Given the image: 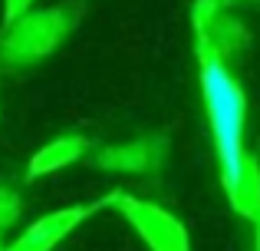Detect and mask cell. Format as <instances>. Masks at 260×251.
Returning <instances> with one entry per match:
<instances>
[{
    "mask_svg": "<svg viewBox=\"0 0 260 251\" xmlns=\"http://www.w3.org/2000/svg\"><path fill=\"white\" fill-rule=\"evenodd\" d=\"M165 135H145V139L106 146L92 155V162L106 172H152L165 162Z\"/></svg>",
    "mask_w": 260,
    "mask_h": 251,
    "instance_id": "5b68a950",
    "label": "cell"
},
{
    "mask_svg": "<svg viewBox=\"0 0 260 251\" xmlns=\"http://www.w3.org/2000/svg\"><path fill=\"white\" fill-rule=\"evenodd\" d=\"M33 7V0H4V23L17 20L20 13H26Z\"/></svg>",
    "mask_w": 260,
    "mask_h": 251,
    "instance_id": "9c48e42d",
    "label": "cell"
},
{
    "mask_svg": "<svg viewBox=\"0 0 260 251\" xmlns=\"http://www.w3.org/2000/svg\"><path fill=\"white\" fill-rule=\"evenodd\" d=\"M112 208L128 221V228L139 235L148 251H191L188 228L168 208L125 192H112Z\"/></svg>",
    "mask_w": 260,
    "mask_h": 251,
    "instance_id": "3957f363",
    "label": "cell"
},
{
    "mask_svg": "<svg viewBox=\"0 0 260 251\" xmlns=\"http://www.w3.org/2000/svg\"><path fill=\"white\" fill-rule=\"evenodd\" d=\"M79 23V7L56 4L43 10H26L17 20L4 23L0 33V70H26L43 63L50 53L66 43Z\"/></svg>",
    "mask_w": 260,
    "mask_h": 251,
    "instance_id": "7a4b0ae2",
    "label": "cell"
},
{
    "mask_svg": "<svg viewBox=\"0 0 260 251\" xmlns=\"http://www.w3.org/2000/svg\"><path fill=\"white\" fill-rule=\"evenodd\" d=\"M102 208H112V195H102L99 202H86V205H70V208L46 212L33 225H26L10 245H4V251H53L56 245H63L83 221H89L95 212H102Z\"/></svg>",
    "mask_w": 260,
    "mask_h": 251,
    "instance_id": "277c9868",
    "label": "cell"
},
{
    "mask_svg": "<svg viewBox=\"0 0 260 251\" xmlns=\"http://www.w3.org/2000/svg\"><path fill=\"white\" fill-rule=\"evenodd\" d=\"M228 202L234 205L237 215H244L247 221H254L260 215V169H257V159L247 155L241 165V175L237 182L228 188Z\"/></svg>",
    "mask_w": 260,
    "mask_h": 251,
    "instance_id": "52a82bcc",
    "label": "cell"
},
{
    "mask_svg": "<svg viewBox=\"0 0 260 251\" xmlns=\"http://www.w3.org/2000/svg\"><path fill=\"white\" fill-rule=\"evenodd\" d=\"M23 212V199H20V188L13 182H0V232L10 228L13 221Z\"/></svg>",
    "mask_w": 260,
    "mask_h": 251,
    "instance_id": "ba28073f",
    "label": "cell"
},
{
    "mask_svg": "<svg viewBox=\"0 0 260 251\" xmlns=\"http://www.w3.org/2000/svg\"><path fill=\"white\" fill-rule=\"evenodd\" d=\"M89 149H92V142H89L83 132H63V135H56V139L43 142V146L30 155L23 179L37 182V179H46V175H53V172H63V169L76 165L79 159H86Z\"/></svg>",
    "mask_w": 260,
    "mask_h": 251,
    "instance_id": "8992f818",
    "label": "cell"
},
{
    "mask_svg": "<svg viewBox=\"0 0 260 251\" xmlns=\"http://www.w3.org/2000/svg\"><path fill=\"white\" fill-rule=\"evenodd\" d=\"M198 57V79H201V103L208 129L214 139V155L221 165V185L228 192L241 175L247 159L244 149V129H247V96L237 76L228 70V57L208 43H194Z\"/></svg>",
    "mask_w": 260,
    "mask_h": 251,
    "instance_id": "6da1fadb",
    "label": "cell"
},
{
    "mask_svg": "<svg viewBox=\"0 0 260 251\" xmlns=\"http://www.w3.org/2000/svg\"><path fill=\"white\" fill-rule=\"evenodd\" d=\"M0 251H4V241H0Z\"/></svg>",
    "mask_w": 260,
    "mask_h": 251,
    "instance_id": "30bf717a",
    "label": "cell"
}]
</instances>
